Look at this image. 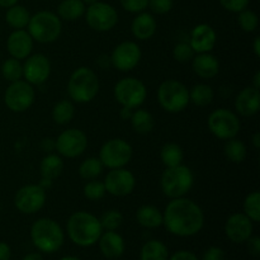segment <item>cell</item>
Segmentation results:
<instances>
[{
	"instance_id": "obj_41",
	"label": "cell",
	"mask_w": 260,
	"mask_h": 260,
	"mask_svg": "<svg viewBox=\"0 0 260 260\" xmlns=\"http://www.w3.org/2000/svg\"><path fill=\"white\" fill-rule=\"evenodd\" d=\"M194 51H193V48L190 47V45L188 42H179L173 48V57L178 62H189L194 57Z\"/></svg>"
},
{
	"instance_id": "obj_42",
	"label": "cell",
	"mask_w": 260,
	"mask_h": 260,
	"mask_svg": "<svg viewBox=\"0 0 260 260\" xmlns=\"http://www.w3.org/2000/svg\"><path fill=\"white\" fill-rule=\"evenodd\" d=\"M173 5H174L173 0H149L147 8H150V10L155 14L162 15L169 13L173 9Z\"/></svg>"
},
{
	"instance_id": "obj_21",
	"label": "cell",
	"mask_w": 260,
	"mask_h": 260,
	"mask_svg": "<svg viewBox=\"0 0 260 260\" xmlns=\"http://www.w3.org/2000/svg\"><path fill=\"white\" fill-rule=\"evenodd\" d=\"M260 91L253 86H246L236 95L235 109L243 117H253L259 112Z\"/></svg>"
},
{
	"instance_id": "obj_52",
	"label": "cell",
	"mask_w": 260,
	"mask_h": 260,
	"mask_svg": "<svg viewBox=\"0 0 260 260\" xmlns=\"http://www.w3.org/2000/svg\"><path fill=\"white\" fill-rule=\"evenodd\" d=\"M52 182H53V180L45 179V178H41V182L38 183V184H40L41 187H42L45 190H48L51 187H52Z\"/></svg>"
},
{
	"instance_id": "obj_57",
	"label": "cell",
	"mask_w": 260,
	"mask_h": 260,
	"mask_svg": "<svg viewBox=\"0 0 260 260\" xmlns=\"http://www.w3.org/2000/svg\"><path fill=\"white\" fill-rule=\"evenodd\" d=\"M60 260H81L79 259L78 256H73V255H68V256H62Z\"/></svg>"
},
{
	"instance_id": "obj_39",
	"label": "cell",
	"mask_w": 260,
	"mask_h": 260,
	"mask_svg": "<svg viewBox=\"0 0 260 260\" xmlns=\"http://www.w3.org/2000/svg\"><path fill=\"white\" fill-rule=\"evenodd\" d=\"M99 221L103 231H117L123 223V215L117 210H109L103 213Z\"/></svg>"
},
{
	"instance_id": "obj_29",
	"label": "cell",
	"mask_w": 260,
	"mask_h": 260,
	"mask_svg": "<svg viewBox=\"0 0 260 260\" xmlns=\"http://www.w3.org/2000/svg\"><path fill=\"white\" fill-rule=\"evenodd\" d=\"M129 122H131V126L135 129V132L140 135L150 134L155 127L154 116L145 109H134Z\"/></svg>"
},
{
	"instance_id": "obj_32",
	"label": "cell",
	"mask_w": 260,
	"mask_h": 260,
	"mask_svg": "<svg viewBox=\"0 0 260 260\" xmlns=\"http://www.w3.org/2000/svg\"><path fill=\"white\" fill-rule=\"evenodd\" d=\"M223 152H225L226 159L230 162L241 164V162L245 161L246 156H248V147H246V145L243 141L234 137V139L226 141Z\"/></svg>"
},
{
	"instance_id": "obj_50",
	"label": "cell",
	"mask_w": 260,
	"mask_h": 260,
	"mask_svg": "<svg viewBox=\"0 0 260 260\" xmlns=\"http://www.w3.org/2000/svg\"><path fill=\"white\" fill-rule=\"evenodd\" d=\"M132 112H134V109L122 107L121 112H119V116H121V118L123 119V121H129V118H131L132 116Z\"/></svg>"
},
{
	"instance_id": "obj_18",
	"label": "cell",
	"mask_w": 260,
	"mask_h": 260,
	"mask_svg": "<svg viewBox=\"0 0 260 260\" xmlns=\"http://www.w3.org/2000/svg\"><path fill=\"white\" fill-rule=\"evenodd\" d=\"M254 222L245 213H233L226 220L225 234L229 240L234 244H243L253 235Z\"/></svg>"
},
{
	"instance_id": "obj_34",
	"label": "cell",
	"mask_w": 260,
	"mask_h": 260,
	"mask_svg": "<svg viewBox=\"0 0 260 260\" xmlns=\"http://www.w3.org/2000/svg\"><path fill=\"white\" fill-rule=\"evenodd\" d=\"M215 98V91L207 84H196L189 90V102L197 107L210 106Z\"/></svg>"
},
{
	"instance_id": "obj_33",
	"label": "cell",
	"mask_w": 260,
	"mask_h": 260,
	"mask_svg": "<svg viewBox=\"0 0 260 260\" xmlns=\"http://www.w3.org/2000/svg\"><path fill=\"white\" fill-rule=\"evenodd\" d=\"M74 116H75V106L69 99L57 102L53 106L52 119L55 123L60 124V126H65V124L70 123L73 121Z\"/></svg>"
},
{
	"instance_id": "obj_24",
	"label": "cell",
	"mask_w": 260,
	"mask_h": 260,
	"mask_svg": "<svg viewBox=\"0 0 260 260\" xmlns=\"http://www.w3.org/2000/svg\"><path fill=\"white\" fill-rule=\"evenodd\" d=\"M157 23L154 15L149 12L136 14L131 24L132 35L139 41H147L156 33Z\"/></svg>"
},
{
	"instance_id": "obj_22",
	"label": "cell",
	"mask_w": 260,
	"mask_h": 260,
	"mask_svg": "<svg viewBox=\"0 0 260 260\" xmlns=\"http://www.w3.org/2000/svg\"><path fill=\"white\" fill-rule=\"evenodd\" d=\"M98 244L104 258L111 260L121 258L126 250L124 239L117 231H103Z\"/></svg>"
},
{
	"instance_id": "obj_7",
	"label": "cell",
	"mask_w": 260,
	"mask_h": 260,
	"mask_svg": "<svg viewBox=\"0 0 260 260\" xmlns=\"http://www.w3.org/2000/svg\"><path fill=\"white\" fill-rule=\"evenodd\" d=\"M157 102L165 112L179 113L188 107L189 89L179 80L168 79L162 81L157 89Z\"/></svg>"
},
{
	"instance_id": "obj_51",
	"label": "cell",
	"mask_w": 260,
	"mask_h": 260,
	"mask_svg": "<svg viewBox=\"0 0 260 260\" xmlns=\"http://www.w3.org/2000/svg\"><path fill=\"white\" fill-rule=\"evenodd\" d=\"M253 51L256 57H260V36H256L253 42Z\"/></svg>"
},
{
	"instance_id": "obj_8",
	"label": "cell",
	"mask_w": 260,
	"mask_h": 260,
	"mask_svg": "<svg viewBox=\"0 0 260 260\" xmlns=\"http://www.w3.org/2000/svg\"><path fill=\"white\" fill-rule=\"evenodd\" d=\"M207 127L213 136L228 141L238 136L241 129V122L235 112L228 108H218L208 116Z\"/></svg>"
},
{
	"instance_id": "obj_49",
	"label": "cell",
	"mask_w": 260,
	"mask_h": 260,
	"mask_svg": "<svg viewBox=\"0 0 260 260\" xmlns=\"http://www.w3.org/2000/svg\"><path fill=\"white\" fill-rule=\"evenodd\" d=\"M41 147H42L43 151H46L47 154H50V152H52L56 147L55 140L50 139V137H47V139H43L42 142H41Z\"/></svg>"
},
{
	"instance_id": "obj_14",
	"label": "cell",
	"mask_w": 260,
	"mask_h": 260,
	"mask_svg": "<svg viewBox=\"0 0 260 260\" xmlns=\"http://www.w3.org/2000/svg\"><path fill=\"white\" fill-rule=\"evenodd\" d=\"M46 190L40 184H27L17 190L14 206L20 213L35 215L43 208L46 203Z\"/></svg>"
},
{
	"instance_id": "obj_46",
	"label": "cell",
	"mask_w": 260,
	"mask_h": 260,
	"mask_svg": "<svg viewBox=\"0 0 260 260\" xmlns=\"http://www.w3.org/2000/svg\"><path fill=\"white\" fill-rule=\"evenodd\" d=\"M248 246V251L250 255L259 256L260 255V238L259 236L251 235L248 240L245 241Z\"/></svg>"
},
{
	"instance_id": "obj_3",
	"label": "cell",
	"mask_w": 260,
	"mask_h": 260,
	"mask_svg": "<svg viewBox=\"0 0 260 260\" xmlns=\"http://www.w3.org/2000/svg\"><path fill=\"white\" fill-rule=\"evenodd\" d=\"M30 240L41 253L53 254L61 249L65 241V233L55 220L38 218L30 228Z\"/></svg>"
},
{
	"instance_id": "obj_5",
	"label": "cell",
	"mask_w": 260,
	"mask_h": 260,
	"mask_svg": "<svg viewBox=\"0 0 260 260\" xmlns=\"http://www.w3.org/2000/svg\"><path fill=\"white\" fill-rule=\"evenodd\" d=\"M194 185V174L184 164L167 168L160 178V188L170 200L185 197Z\"/></svg>"
},
{
	"instance_id": "obj_40",
	"label": "cell",
	"mask_w": 260,
	"mask_h": 260,
	"mask_svg": "<svg viewBox=\"0 0 260 260\" xmlns=\"http://www.w3.org/2000/svg\"><path fill=\"white\" fill-rule=\"evenodd\" d=\"M106 187L103 182L93 179L88 180L83 188V194L89 201H101L106 196Z\"/></svg>"
},
{
	"instance_id": "obj_17",
	"label": "cell",
	"mask_w": 260,
	"mask_h": 260,
	"mask_svg": "<svg viewBox=\"0 0 260 260\" xmlns=\"http://www.w3.org/2000/svg\"><path fill=\"white\" fill-rule=\"evenodd\" d=\"M51 75V62L43 53L29 55L23 63V78L32 85L46 83Z\"/></svg>"
},
{
	"instance_id": "obj_43",
	"label": "cell",
	"mask_w": 260,
	"mask_h": 260,
	"mask_svg": "<svg viewBox=\"0 0 260 260\" xmlns=\"http://www.w3.org/2000/svg\"><path fill=\"white\" fill-rule=\"evenodd\" d=\"M119 3L126 12L139 14L147 9L149 0H119Z\"/></svg>"
},
{
	"instance_id": "obj_13",
	"label": "cell",
	"mask_w": 260,
	"mask_h": 260,
	"mask_svg": "<svg viewBox=\"0 0 260 260\" xmlns=\"http://www.w3.org/2000/svg\"><path fill=\"white\" fill-rule=\"evenodd\" d=\"M55 150L61 157L75 159L83 155L88 147V136L79 128H68L55 140Z\"/></svg>"
},
{
	"instance_id": "obj_45",
	"label": "cell",
	"mask_w": 260,
	"mask_h": 260,
	"mask_svg": "<svg viewBox=\"0 0 260 260\" xmlns=\"http://www.w3.org/2000/svg\"><path fill=\"white\" fill-rule=\"evenodd\" d=\"M226 254L220 246H210L207 250L203 253L201 260H225Z\"/></svg>"
},
{
	"instance_id": "obj_27",
	"label": "cell",
	"mask_w": 260,
	"mask_h": 260,
	"mask_svg": "<svg viewBox=\"0 0 260 260\" xmlns=\"http://www.w3.org/2000/svg\"><path fill=\"white\" fill-rule=\"evenodd\" d=\"M63 170V160L58 154H50L46 155L40 164L41 178L45 179L55 180L61 175Z\"/></svg>"
},
{
	"instance_id": "obj_47",
	"label": "cell",
	"mask_w": 260,
	"mask_h": 260,
	"mask_svg": "<svg viewBox=\"0 0 260 260\" xmlns=\"http://www.w3.org/2000/svg\"><path fill=\"white\" fill-rule=\"evenodd\" d=\"M168 260H200V258L189 250H179L175 251L172 256H169Z\"/></svg>"
},
{
	"instance_id": "obj_55",
	"label": "cell",
	"mask_w": 260,
	"mask_h": 260,
	"mask_svg": "<svg viewBox=\"0 0 260 260\" xmlns=\"http://www.w3.org/2000/svg\"><path fill=\"white\" fill-rule=\"evenodd\" d=\"M251 142H253V146L254 149H260V134L259 132H255V134L253 135V137H251Z\"/></svg>"
},
{
	"instance_id": "obj_9",
	"label": "cell",
	"mask_w": 260,
	"mask_h": 260,
	"mask_svg": "<svg viewBox=\"0 0 260 260\" xmlns=\"http://www.w3.org/2000/svg\"><path fill=\"white\" fill-rule=\"evenodd\" d=\"M113 95L122 107L136 109L146 101L147 89L140 79L128 76L117 81L113 89Z\"/></svg>"
},
{
	"instance_id": "obj_19",
	"label": "cell",
	"mask_w": 260,
	"mask_h": 260,
	"mask_svg": "<svg viewBox=\"0 0 260 260\" xmlns=\"http://www.w3.org/2000/svg\"><path fill=\"white\" fill-rule=\"evenodd\" d=\"M217 42V35L212 25L207 23H200L192 29L189 36V45L194 53L211 52Z\"/></svg>"
},
{
	"instance_id": "obj_35",
	"label": "cell",
	"mask_w": 260,
	"mask_h": 260,
	"mask_svg": "<svg viewBox=\"0 0 260 260\" xmlns=\"http://www.w3.org/2000/svg\"><path fill=\"white\" fill-rule=\"evenodd\" d=\"M103 164L99 160V157H88L81 164L79 165V175L84 180H93L96 179L99 175L103 173Z\"/></svg>"
},
{
	"instance_id": "obj_36",
	"label": "cell",
	"mask_w": 260,
	"mask_h": 260,
	"mask_svg": "<svg viewBox=\"0 0 260 260\" xmlns=\"http://www.w3.org/2000/svg\"><path fill=\"white\" fill-rule=\"evenodd\" d=\"M243 210L246 216L250 218L253 222L260 221V193L258 190L249 193L245 197L243 203Z\"/></svg>"
},
{
	"instance_id": "obj_10",
	"label": "cell",
	"mask_w": 260,
	"mask_h": 260,
	"mask_svg": "<svg viewBox=\"0 0 260 260\" xmlns=\"http://www.w3.org/2000/svg\"><path fill=\"white\" fill-rule=\"evenodd\" d=\"M134 156L132 146L123 139H111L104 142L99 151V160L104 168H124Z\"/></svg>"
},
{
	"instance_id": "obj_28",
	"label": "cell",
	"mask_w": 260,
	"mask_h": 260,
	"mask_svg": "<svg viewBox=\"0 0 260 260\" xmlns=\"http://www.w3.org/2000/svg\"><path fill=\"white\" fill-rule=\"evenodd\" d=\"M169 250L162 241L152 239L142 245L140 251V260H168Z\"/></svg>"
},
{
	"instance_id": "obj_26",
	"label": "cell",
	"mask_w": 260,
	"mask_h": 260,
	"mask_svg": "<svg viewBox=\"0 0 260 260\" xmlns=\"http://www.w3.org/2000/svg\"><path fill=\"white\" fill-rule=\"evenodd\" d=\"M86 7L81 0H62L57 7V15L61 20L75 22L85 14Z\"/></svg>"
},
{
	"instance_id": "obj_58",
	"label": "cell",
	"mask_w": 260,
	"mask_h": 260,
	"mask_svg": "<svg viewBox=\"0 0 260 260\" xmlns=\"http://www.w3.org/2000/svg\"><path fill=\"white\" fill-rule=\"evenodd\" d=\"M81 2H83L84 4H85V7H89V5L94 4V3H96V2H98V0H81Z\"/></svg>"
},
{
	"instance_id": "obj_11",
	"label": "cell",
	"mask_w": 260,
	"mask_h": 260,
	"mask_svg": "<svg viewBox=\"0 0 260 260\" xmlns=\"http://www.w3.org/2000/svg\"><path fill=\"white\" fill-rule=\"evenodd\" d=\"M86 24L95 32H108L118 23V13L113 5L104 2H96L86 7Z\"/></svg>"
},
{
	"instance_id": "obj_38",
	"label": "cell",
	"mask_w": 260,
	"mask_h": 260,
	"mask_svg": "<svg viewBox=\"0 0 260 260\" xmlns=\"http://www.w3.org/2000/svg\"><path fill=\"white\" fill-rule=\"evenodd\" d=\"M238 24L244 32L253 33L259 27V17L254 10L244 9L243 12L238 13Z\"/></svg>"
},
{
	"instance_id": "obj_37",
	"label": "cell",
	"mask_w": 260,
	"mask_h": 260,
	"mask_svg": "<svg viewBox=\"0 0 260 260\" xmlns=\"http://www.w3.org/2000/svg\"><path fill=\"white\" fill-rule=\"evenodd\" d=\"M2 75L10 83L20 80L23 78V63L17 58H7L2 65Z\"/></svg>"
},
{
	"instance_id": "obj_48",
	"label": "cell",
	"mask_w": 260,
	"mask_h": 260,
	"mask_svg": "<svg viewBox=\"0 0 260 260\" xmlns=\"http://www.w3.org/2000/svg\"><path fill=\"white\" fill-rule=\"evenodd\" d=\"M12 258V250L7 243L0 241V260H10Z\"/></svg>"
},
{
	"instance_id": "obj_25",
	"label": "cell",
	"mask_w": 260,
	"mask_h": 260,
	"mask_svg": "<svg viewBox=\"0 0 260 260\" xmlns=\"http://www.w3.org/2000/svg\"><path fill=\"white\" fill-rule=\"evenodd\" d=\"M136 221L144 229H157L162 226V212L154 205H144L137 208Z\"/></svg>"
},
{
	"instance_id": "obj_20",
	"label": "cell",
	"mask_w": 260,
	"mask_h": 260,
	"mask_svg": "<svg viewBox=\"0 0 260 260\" xmlns=\"http://www.w3.org/2000/svg\"><path fill=\"white\" fill-rule=\"evenodd\" d=\"M33 38L25 29H14L7 40V50L10 57L22 61L25 60L33 51Z\"/></svg>"
},
{
	"instance_id": "obj_16",
	"label": "cell",
	"mask_w": 260,
	"mask_h": 260,
	"mask_svg": "<svg viewBox=\"0 0 260 260\" xmlns=\"http://www.w3.org/2000/svg\"><path fill=\"white\" fill-rule=\"evenodd\" d=\"M141 48L134 41H124L117 45L112 51L111 63L114 69L119 71H131L141 61Z\"/></svg>"
},
{
	"instance_id": "obj_4",
	"label": "cell",
	"mask_w": 260,
	"mask_h": 260,
	"mask_svg": "<svg viewBox=\"0 0 260 260\" xmlns=\"http://www.w3.org/2000/svg\"><path fill=\"white\" fill-rule=\"evenodd\" d=\"M101 83L91 69L81 66L70 75L68 81V94L75 103L85 104L98 95Z\"/></svg>"
},
{
	"instance_id": "obj_30",
	"label": "cell",
	"mask_w": 260,
	"mask_h": 260,
	"mask_svg": "<svg viewBox=\"0 0 260 260\" xmlns=\"http://www.w3.org/2000/svg\"><path fill=\"white\" fill-rule=\"evenodd\" d=\"M29 19L30 13L28 12L27 8L19 5L18 3L8 8L5 13V20L14 29H24L29 23Z\"/></svg>"
},
{
	"instance_id": "obj_54",
	"label": "cell",
	"mask_w": 260,
	"mask_h": 260,
	"mask_svg": "<svg viewBox=\"0 0 260 260\" xmlns=\"http://www.w3.org/2000/svg\"><path fill=\"white\" fill-rule=\"evenodd\" d=\"M22 260H45L40 253H29L24 256Z\"/></svg>"
},
{
	"instance_id": "obj_31",
	"label": "cell",
	"mask_w": 260,
	"mask_h": 260,
	"mask_svg": "<svg viewBox=\"0 0 260 260\" xmlns=\"http://www.w3.org/2000/svg\"><path fill=\"white\" fill-rule=\"evenodd\" d=\"M160 159L167 168L183 164L184 152H183L182 146L175 142H167L165 145H162L161 150H160Z\"/></svg>"
},
{
	"instance_id": "obj_53",
	"label": "cell",
	"mask_w": 260,
	"mask_h": 260,
	"mask_svg": "<svg viewBox=\"0 0 260 260\" xmlns=\"http://www.w3.org/2000/svg\"><path fill=\"white\" fill-rule=\"evenodd\" d=\"M251 86L255 89H260V70H256L255 74H254L253 84H251Z\"/></svg>"
},
{
	"instance_id": "obj_15",
	"label": "cell",
	"mask_w": 260,
	"mask_h": 260,
	"mask_svg": "<svg viewBox=\"0 0 260 260\" xmlns=\"http://www.w3.org/2000/svg\"><path fill=\"white\" fill-rule=\"evenodd\" d=\"M106 192L114 197H126L134 192L136 187V178L134 173L126 168L109 169L103 180Z\"/></svg>"
},
{
	"instance_id": "obj_2",
	"label": "cell",
	"mask_w": 260,
	"mask_h": 260,
	"mask_svg": "<svg viewBox=\"0 0 260 260\" xmlns=\"http://www.w3.org/2000/svg\"><path fill=\"white\" fill-rule=\"evenodd\" d=\"M69 239L75 245L89 248L98 243L103 229L101 221L95 215L86 211H76L66 222Z\"/></svg>"
},
{
	"instance_id": "obj_56",
	"label": "cell",
	"mask_w": 260,
	"mask_h": 260,
	"mask_svg": "<svg viewBox=\"0 0 260 260\" xmlns=\"http://www.w3.org/2000/svg\"><path fill=\"white\" fill-rule=\"evenodd\" d=\"M18 0H0V7L2 8H9L12 5L17 4Z\"/></svg>"
},
{
	"instance_id": "obj_6",
	"label": "cell",
	"mask_w": 260,
	"mask_h": 260,
	"mask_svg": "<svg viewBox=\"0 0 260 260\" xmlns=\"http://www.w3.org/2000/svg\"><path fill=\"white\" fill-rule=\"evenodd\" d=\"M27 28L33 41L40 43H52L58 40L62 32V22L56 13L41 10L30 15Z\"/></svg>"
},
{
	"instance_id": "obj_44",
	"label": "cell",
	"mask_w": 260,
	"mask_h": 260,
	"mask_svg": "<svg viewBox=\"0 0 260 260\" xmlns=\"http://www.w3.org/2000/svg\"><path fill=\"white\" fill-rule=\"evenodd\" d=\"M250 0H220V4L223 9L231 13H240L249 7Z\"/></svg>"
},
{
	"instance_id": "obj_23",
	"label": "cell",
	"mask_w": 260,
	"mask_h": 260,
	"mask_svg": "<svg viewBox=\"0 0 260 260\" xmlns=\"http://www.w3.org/2000/svg\"><path fill=\"white\" fill-rule=\"evenodd\" d=\"M192 68L196 75L208 80V79H213L218 75L220 61L211 52L196 53L194 57L192 58Z\"/></svg>"
},
{
	"instance_id": "obj_1",
	"label": "cell",
	"mask_w": 260,
	"mask_h": 260,
	"mask_svg": "<svg viewBox=\"0 0 260 260\" xmlns=\"http://www.w3.org/2000/svg\"><path fill=\"white\" fill-rule=\"evenodd\" d=\"M162 225L172 235L190 238L205 226V213L198 203L187 197L170 200L162 212Z\"/></svg>"
},
{
	"instance_id": "obj_12",
	"label": "cell",
	"mask_w": 260,
	"mask_h": 260,
	"mask_svg": "<svg viewBox=\"0 0 260 260\" xmlns=\"http://www.w3.org/2000/svg\"><path fill=\"white\" fill-rule=\"evenodd\" d=\"M36 91L32 84L25 80H17L10 83L4 94L5 106L15 113H22L29 109L35 103Z\"/></svg>"
}]
</instances>
